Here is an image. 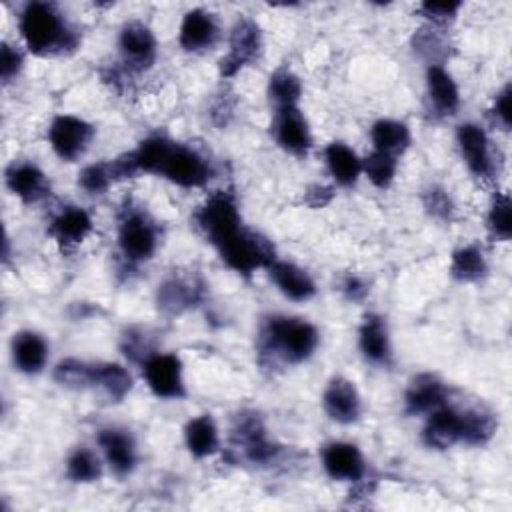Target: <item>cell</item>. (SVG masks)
<instances>
[{
	"instance_id": "6da1fadb",
	"label": "cell",
	"mask_w": 512,
	"mask_h": 512,
	"mask_svg": "<svg viewBox=\"0 0 512 512\" xmlns=\"http://www.w3.org/2000/svg\"><path fill=\"white\" fill-rule=\"evenodd\" d=\"M132 152L140 174L164 178L186 190L204 188L214 174L212 162L200 150L160 132L142 138Z\"/></svg>"
},
{
	"instance_id": "7a4b0ae2",
	"label": "cell",
	"mask_w": 512,
	"mask_h": 512,
	"mask_svg": "<svg viewBox=\"0 0 512 512\" xmlns=\"http://www.w3.org/2000/svg\"><path fill=\"white\" fill-rule=\"evenodd\" d=\"M320 344L318 328L300 316L268 314L256 332L258 362L264 368L298 366L314 356Z\"/></svg>"
},
{
	"instance_id": "3957f363",
	"label": "cell",
	"mask_w": 512,
	"mask_h": 512,
	"mask_svg": "<svg viewBox=\"0 0 512 512\" xmlns=\"http://www.w3.org/2000/svg\"><path fill=\"white\" fill-rule=\"evenodd\" d=\"M18 34L24 48L38 58L68 56L82 44V34L66 12L44 0H30L20 8Z\"/></svg>"
},
{
	"instance_id": "277c9868",
	"label": "cell",
	"mask_w": 512,
	"mask_h": 512,
	"mask_svg": "<svg viewBox=\"0 0 512 512\" xmlns=\"http://www.w3.org/2000/svg\"><path fill=\"white\" fill-rule=\"evenodd\" d=\"M160 238V224L146 206L126 200L116 222V246L124 262L138 266L152 260L160 248Z\"/></svg>"
},
{
	"instance_id": "5b68a950",
	"label": "cell",
	"mask_w": 512,
	"mask_h": 512,
	"mask_svg": "<svg viewBox=\"0 0 512 512\" xmlns=\"http://www.w3.org/2000/svg\"><path fill=\"white\" fill-rule=\"evenodd\" d=\"M192 222L202 238L216 250L244 226L240 204L232 188H222L212 192L202 204L192 212Z\"/></svg>"
},
{
	"instance_id": "8992f818",
	"label": "cell",
	"mask_w": 512,
	"mask_h": 512,
	"mask_svg": "<svg viewBox=\"0 0 512 512\" xmlns=\"http://www.w3.org/2000/svg\"><path fill=\"white\" fill-rule=\"evenodd\" d=\"M216 252L232 272L244 278H250L256 270H266L278 258L274 244L246 224L236 236L216 248Z\"/></svg>"
},
{
	"instance_id": "52a82bcc",
	"label": "cell",
	"mask_w": 512,
	"mask_h": 512,
	"mask_svg": "<svg viewBox=\"0 0 512 512\" xmlns=\"http://www.w3.org/2000/svg\"><path fill=\"white\" fill-rule=\"evenodd\" d=\"M262 52H264V38L258 22L248 16H240L230 28L228 50L218 64L220 78L222 80L234 78L240 70L258 62Z\"/></svg>"
},
{
	"instance_id": "ba28073f",
	"label": "cell",
	"mask_w": 512,
	"mask_h": 512,
	"mask_svg": "<svg viewBox=\"0 0 512 512\" xmlns=\"http://www.w3.org/2000/svg\"><path fill=\"white\" fill-rule=\"evenodd\" d=\"M456 144L462 162L474 178L482 182L494 180L500 170V160L488 132L480 124L462 122L456 128Z\"/></svg>"
},
{
	"instance_id": "9c48e42d",
	"label": "cell",
	"mask_w": 512,
	"mask_h": 512,
	"mask_svg": "<svg viewBox=\"0 0 512 512\" xmlns=\"http://www.w3.org/2000/svg\"><path fill=\"white\" fill-rule=\"evenodd\" d=\"M124 74L148 72L158 58V40L152 28L140 20H128L120 26L116 38Z\"/></svg>"
},
{
	"instance_id": "30bf717a",
	"label": "cell",
	"mask_w": 512,
	"mask_h": 512,
	"mask_svg": "<svg viewBox=\"0 0 512 512\" xmlns=\"http://www.w3.org/2000/svg\"><path fill=\"white\" fill-rule=\"evenodd\" d=\"M96 136L92 122L76 114H56L46 130L48 144L62 162H76L84 158Z\"/></svg>"
},
{
	"instance_id": "8fae6325",
	"label": "cell",
	"mask_w": 512,
	"mask_h": 512,
	"mask_svg": "<svg viewBox=\"0 0 512 512\" xmlns=\"http://www.w3.org/2000/svg\"><path fill=\"white\" fill-rule=\"evenodd\" d=\"M148 390L160 400H182L188 394L184 364L174 352H152L140 364Z\"/></svg>"
},
{
	"instance_id": "7c38bea8",
	"label": "cell",
	"mask_w": 512,
	"mask_h": 512,
	"mask_svg": "<svg viewBox=\"0 0 512 512\" xmlns=\"http://www.w3.org/2000/svg\"><path fill=\"white\" fill-rule=\"evenodd\" d=\"M270 134L276 146L290 156L304 158L312 148V130L300 106L274 108Z\"/></svg>"
},
{
	"instance_id": "4fadbf2b",
	"label": "cell",
	"mask_w": 512,
	"mask_h": 512,
	"mask_svg": "<svg viewBox=\"0 0 512 512\" xmlns=\"http://www.w3.org/2000/svg\"><path fill=\"white\" fill-rule=\"evenodd\" d=\"M232 442L250 464H270L280 454V446L268 436L262 418L254 412H244L236 418Z\"/></svg>"
},
{
	"instance_id": "5bb4252c",
	"label": "cell",
	"mask_w": 512,
	"mask_h": 512,
	"mask_svg": "<svg viewBox=\"0 0 512 512\" xmlns=\"http://www.w3.org/2000/svg\"><path fill=\"white\" fill-rule=\"evenodd\" d=\"M98 452L112 474L124 478L138 466V444L128 428L102 426L96 432Z\"/></svg>"
},
{
	"instance_id": "9a60e30c",
	"label": "cell",
	"mask_w": 512,
	"mask_h": 512,
	"mask_svg": "<svg viewBox=\"0 0 512 512\" xmlns=\"http://www.w3.org/2000/svg\"><path fill=\"white\" fill-rule=\"evenodd\" d=\"M320 462L326 476L336 482L360 484L368 474V462L362 450L346 440L326 442L320 450Z\"/></svg>"
},
{
	"instance_id": "2e32d148",
	"label": "cell",
	"mask_w": 512,
	"mask_h": 512,
	"mask_svg": "<svg viewBox=\"0 0 512 512\" xmlns=\"http://www.w3.org/2000/svg\"><path fill=\"white\" fill-rule=\"evenodd\" d=\"M322 410L336 424H356L362 416V396L356 384L342 374L332 376L322 390Z\"/></svg>"
},
{
	"instance_id": "e0dca14e",
	"label": "cell",
	"mask_w": 512,
	"mask_h": 512,
	"mask_svg": "<svg viewBox=\"0 0 512 512\" xmlns=\"http://www.w3.org/2000/svg\"><path fill=\"white\" fill-rule=\"evenodd\" d=\"M220 40V22L206 8H190L178 26V46L188 54L212 50Z\"/></svg>"
},
{
	"instance_id": "ac0fdd59",
	"label": "cell",
	"mask_w": 512,
	"mask_h": 512,
	"mask_svg": "<svg viewBox=\"0 0 512 512\" xmlns=\"http://www.w3.org/2000/svg\"><path fill=\"white\" fill-rule=\"evenodd\" d=\"M4 184L22 204H38L52 192L46 172L32 160H14L4 170Z\"/></svg>"
},
{
	"instance_id": "d6986e66",
	"label": "cell",
	"mask_w": 512,
	"mask_h": 512,
	"mask_svg": "<svg viewBox=\"0 0 512 512\" xmlns=\"http://www.w3.org/2000/svg\"><path fill=\"white\" fill-rule=\"evenodd\" d=\"M358 350L362 358L378 368H390L394 362L388 322L378 312H366L358 326Z\"/></svg>"
},
{
	"instance_id": "ffe728a7",
	"label": "cell",
	"mask_w": 512,
	"mask_h": 512,
	"mask_svg": "<svg viewBox=\"0 0 512 512\" xmlns=\"http://www.w3.org/2000/svg\"><path fill=\"white\" fill-rule=\"evenodd\" d=\"M46 232L62 250H72L94 232V220L86 208L68 204L50 218Z\"/></svg>"
},
{
	"instance_id": "44dd1931",
	"label": "cell",
	"mask_w": 512,
	"mask_h": 512,
	"mask_svg": "<svg viewBox=\"0 0 512 512\" xmlns=\"http://www.w3.org/2000/svg\"><path fill=\"white\" fill-rule=\"evenodd\" d=\"M50 358L48 340L36 330H18L10 340V360L16 372L38 376L44 372Z\"/></svg>"
},
{
	"instance_id": "7402d4cb",
	"label": "cell",
	"mask_w": 512,
	"mask_h": 512,
	"mask_svg": "<svg viewBox=\"0 0 512 512\" xmlns=\"http://www.w3.org/2000/svg\"><path fill=\"white\" fill-rule=\"evenodd\" d=\"M448 396V386L440 376L432 372H420L408 382L404 390V414L426 416L448 402Z\"/></svg>"
},
{
	"instance_id": "603a6c76",
	"label": "cell",
	"mask_w": 512,
	"mask_h": 512,
	"mask_svg": "<svg viewBox=\"0 0 512 512\" xmlns=\"http://www.w3.org/2000/svg\"><path fill=\"white\" fill-rule=\"evenodd\" d=\"M426 84V100L434 116L450 118L460 108V88L454 76L442 64H430L424 72Z\"/></svg>"
},
{
	"instance_id": "cb8c5ba5",
	"label": "cell",
	"mask_w": 512,
	"mask_h": 512,
	"mask_svg": "<svg viewBox=\"0 0 512 512\" xmlns=\"http://www.w3.org/2000/svg\"><path fill=\"white\" fill-rule=\"evenodd\" d=\"M266 274L270 278V282L276 286V290L292 302H308L316 296V282L314 278L308 274V270H304L302 266L290 262V260H282L276 258L268 268Z\"/></svg>"
},
{
	"instance_id": "d4e9b609",
	"label": "cell",
	"mask_w": 512,
	"mask_h": 512,
	"mask_svg": "<svg viewBox=\"0 0 512 512\" xmlns=\"http://www.w3.org/2000/svg\"><path fill=\"white\" fill-rule=\"evenodd\" d=\"M154 298L164 316H180L202 300V286L190 278L168 276L156 286Z\"/></svg>"
},
{
	"instance_id": "484cf974",
	"label": "cell",
	"mask_w": 512,
	"mask_h": 512,
	"mask_svg": "<svg viewBox=\"0 0 512 512\" xmlns=\"http://www.w3.org/2000/svg\"><path fill=\"white\" fill-rule=\"evenodd\" d=\"M422 442L432 450H448L460 444V408L444 402L424 416Z\"/></svg>"
},
{
	"instance_id": "4316f807",
	"label": "cell",
	"mask_w": 512,
	"mask_h": 512,
	"mask_svg": "<svg viewBox=\"0 0 512 512\" xmlns=\"http://www.w3.org/2000/svg\"><path fill=\"white\" fill-rule=\"evenodd\" d=\"M182 438L192 458H208L220 450V432L212 414H196L186 420Z\"/></svg>"
},
{
	"instance_id": "83f0119b",
	"label": "cell",
	"mask_w": 512,
	"mask_h": 512,
	"mask_svg": "<svg viewBox=\"0 0 512 512\" xmlns=\"http://www.w3.org/2000/svg\"><path fill=\"white\" fill-rule=\"evenodd\" d=\"M324 162L336 186L352 188L362 176V158L346 142H330L324 148Z\"/></svg>"
},
{
	"instance_id": "f1b7e54d",
	"label": "cell",
	"mask_w": 512,
	"mask_h": 512,
	"mask_svg": "<svg viewBox=\"0 0 512 512\" xmlns=\"http://www.w3.org/2000/svg\"><path fill=\"white\" fill-rule=\"evenodd\" d=\"M370 142H372V150L400 158L410 148L412 134L408 124L402 120L378 118L370 126Z\"/></svg>"
},
{
	"instance_id": "f546056e",
	"label": "cell",
	"mask_w": 512,
	"mask_h": 512,
	"mask_svg": "<svg viewBox=\"0 0 512 512\" xmlns=\"http://www.w3.org/2000/svg\"><path fill=\"white\" fill-rule=\"evenodd\" d=\"M460 444L484 446L488 444L498 428L496 416L484 406L460 408Z\"/></svg>"
},
{
	"instance_id": "4dcf8cb0",
	"label": "cell",
	"mask_w": 512,
	"mask_h": 512,
	"mask_svg": "<svg viewBox=\"0 0 512 512\" xmlns=\"http://www.w3.org/2000/svg\"><path fill=\"white\" fill-rule=\"evenodd\" d=\"M448 272L460 284H474L486 278L488 260L478 244H462L452 250Z\"/></svg>"
},
{
	"instance_id": "1f68e13d",
	"label": "cell",
	"mask_w": 512,
	"mask_h": 512,
	"mask_svg": "<svg viewBox=\"0 0 512 512\" xmlns=\"http://www.w3.org/2000/svg\"><path fill=\"white\" fill-rule=\"evenodd\" d=\"M134 386L132 374L124 364L118 362H94V384L92 388L100 390L108 400H124Z\"/></svg>"
},
{
	"instance_id": "d6a6232c",
	"label": "cell",
	"mask_w": 512,
	"mask_h": 512,
	"mask_svg": "<svg viewBox=\"0 0 512 512\" xmlns=\"http://www.w3.org/2000/svg\"><path fill=\"white\" fill-rule=\"evenodd\" d=\"M66 478L74 484H92L102 478L104 472V460L100 452L88 448V446H76L66 456Z\"/></svg>"
},
{
	"instance_id": "836d02e7",
	"label": "cell",
	"mask_w": 512,
	"mask_h": 512,
	"mask_svg": "<svg viewBox=\"0 0 512 512\" xmlns=\"http://www.w3.org/2000/svg\"><path fill=\"white\" fill-rule=\"evenodd\" d=\"M266 96L274 108L300 106L302 98V80L288 66H278L266 84Z\"/></svg>"
},
{
	"instance_id": "e575fe53",
	"label": "cell",
	"mask_w": 512,
	"mask_h": 512,
	"mask_svg": "<svg viewBox=\"0 0 512 512\" xmlns=\"http://www.w3.org/2000/svg\"><path fill=\"white\" fill-rule=\"evenodd\" d=\"M448 38L444 36V28L424 24L418 30H414L412 36V50L426 60V66L430 64H442L448 58Z\"/></svg>"
},
{
	"instance_id": "d590c367",
	"label": "cell",
	"mask_w": 512,
	"mask_h": 512,
	"mask_svg": "<svg viewBox=\"0 0 512 512\" xmlns=\"http://www.w3.org/2000/svg\"><path fill=\"white\" fill-rule=\"evenodd\" d=\"M52 380L68 390H88L94 384V362L74 356L62 358L52 370Z\"/></svg>"
},
{
	"instance_id": "8d00e7d4",
	"label": "cell",
	"mask_w": 512,
	"mask_h": 512,
	"mask_svg": "<svg viewBox=\"0 0 512 512\" xmlns=\"http://www.w3.org/2000/svg\"><path fill=\"white\" fill-rule=\"evenodd\" d=\"M512 202L508 192H496L486 212V232L492 242H508L512 236Z\"/></svg>"
},
{
	"instance_id": "74e56055",
	"label": "cell",
	"mask_w": 512,
	"mask_h": 512,
	"mask_svg": "<svg viewBox=\"0 0 512 512\" xmlns=\"http://www.w3.org/2000/svg\"><path fill=\"white\" fill-rule=\"evenodd\" d=\"M398 172V158L372 150L368 156L362 158V176L368 178V182L380 190H386L392 186Z\"/></svg>"
},
{
	"instance_id": "f35d334b",
	"label": "cell",
	"mask_w": 512,
	"mask_h": 512,
	"mask_svg": "<svg viewBox=\"0 0 512 512\" xmlns=\"http://www.w3.org/2000/svg\"><path fill=\"white\" fill-rule=\"evenodd\" d=\"M112 184H116V182L112 178L108 160L86 164L78 172V188L88 196H102L110 190Z\"/></svg>"
},
{
	"instance_id": "ab89813d",
	"label": "cell",
	"mask_w": 512,
	"mask_h": 512,
	"mask_svg": "<svg viewBox=\"0 0 512 512\" xmlns=\"http://www.w3.org/2000/svg\"><path fill=\"white\" fill-rule=\"evenodd\" d=\"M422 204H424V210L434 218V220H440V222H450L454 218V212H456V206H454V200L452 196L448 194V190L440 184H430L424 188L422 192Z\"/></svg>"
},
{
	"instance_id": "60d3db41",
	"label": "cell",
	"mask_w": 512,
	"mask_h": 512,
	"mask_svg": "<svg viewBox=\"0 0 512 512\" xmlns=\"http://www.w3.org/2000/svg\"><path fill=\"white\" fill-rule=\"evenodd\" d=\"M462 8H464V4L460 0H450V2L426 0V2H420L416 6V12L426 20V24L446 28L458 18Z\"/></svg>"
},
{
	"instance_id": "b9f144b4",
	"label": "cell",
	"mask_w": 512,
	"mask_h": 512,
	"mask_svg": "<svg viewBox=\"0 0 512 512\" xmlns=\"http://www.w3.org/2000/svg\"><path fill=\"white\" fill-rule=\"evenodd\" d=\"M120 350L122 354L136 364H142L146 356H150L154 350L148 344V336L140 328H128L120 338Z\"/></svg>"
},
{
	"instance_id": "7bdbcfd3",
	"label": "cell",
	"mask_w": 512,
	"mask_h": 512,
	"mask_svg": "<svg viewBox=\"0 0 512 512\" xmlns=\"http://www.w3.org/2000/svg\"><path fill=\"white\" fill-rule=\"evenodd\" d=\"M24 70V52L20 50V46L10 44V42H2L0 46V78L2 84H10L14 82L20 72Z\"/></svg>"
},
{
	"instance_id": "ee69618b",
	"label": "cell",
	"mask_w": 512,
	"mask_h": 512,
	"mask_svg": "<svg viewBox=\"0 0 512 512\" xmlns=\"http://www.w3.org/2000/svg\"><path fill=\"white\" fill-rule=\"evenodd\" d=\"M490 118L502 132H510V126H512V86H510V82H506L496 92L492 106H490Z\"/></svg>"
},
{
	"instance_id": "f6af8a7d",
	"label": "cell",
	"mask_w": 512,
	"mask_h": 512,
	"mask_svg": "<svg viewBox=\"0 0 512 512\" xmlns=\"http://www.w3.org/2000/svg\"><path fill=\"white\" fill-rule=\"evenodd\" d=\"M340 290H342V294H344L348 300H352V302L364 300V298L368 296V292H370L366 280H364L362 276H356V274H346V276L342 278Z\"/></svg>"
},
{
	"instance_id": "bcb514c9",
	"label": "cell",
	"mask_w": 512,
	"mask_h": 512,
	"mask_svg": "<svg viewBox=\"0 0 512 512\" xmlns=\"http://www.w3.org/2000/svg\"><path fill=\"white\" fill-rule=\"evenodd\" d=\"M330 198H332V188H328V186L316 184V186H310V188L306 190V202H308L312 208H320V206L328 204Z\"/></svg>"
},
{
	"instance_id": "7dc6e473",
	"label": "cell",
	"mask_w": 512,
	"mask_h": 512,
	"mask_svg": "<svg viewBox=\"0 0 512 512\" xmlns=\"http://www.w3.org/2000/svg\"><path fill=\"white\" fill-rule=\"evenodd\" d=\"M232 110H234L232 102L226 98V94H220V98L212 104V120L222 126L232 116Z\"/></svg>"
}]
</instances>
